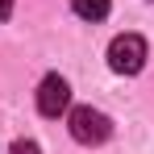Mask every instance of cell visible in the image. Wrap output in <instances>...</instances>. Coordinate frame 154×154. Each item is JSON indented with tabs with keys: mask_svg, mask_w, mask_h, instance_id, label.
Wrapping results in <instances>:
<instances>
[{
	"mask_svg": "<svg viewBox=\"0 0 154 154\" xmlns=\"http://www.w3.org/2000/svg\"><path fill=\"white\" fill-rule=\"evenodd\" d=\"M67 104H71V83L63 75H46L38 83V112L42 117H58V112H67Z\"/></svg>",
	"mask_w": 154,
	"mask_h": 154,
	"instance_id": "cell-3",
	"label": "cell"
},
{
	"mask_svg": "<svg viewBox=\"0 0 154 154\" xmlns=\"http://www.w3.org/2000/svg\"><path fill=\"white\" fill-rule=\"evenodd\" d=\"M146 58H150V50H146V38L142 33H121L108 46V67L117 75H137L146 67Z\"/></svg>",
	"mask_w": 154,
	"mask_h": 154,
	"instance_id": "cell-2",
	"label": "cell"
},
{
	"mask_svg": "<svg viewBox=\"0 0 154 154\" xmlns=\"http://www.w3.org/2000/svg\"><path fill=\"white\" fill-rule=\"evenodd\" d=\"M71 8H75L83 21H104L108 8H112V0H71Z\"/></svg>",
	"mask_w": 154,
	"mask_h": 154,
	"instance_id": "cell-4",
	"label": "cell"
},
{
	"mask_svg": "<svg viewBox=\"0 0 154 154\" xmlns=\"http://www.w3.org/2000/svg\"><path fill=\"white\" fill-rule=\"evenodd\" d=\"M8 154H42V150H38V142H25V137H21V142H13Z\"/></svg>",
	"mask_w": 154,
	"mask_h": 154,
	"instance_id": "cell-5",
	"label": "cell"
},
{
	"mask_svg": "<svg viewBox=\"0 0 154 154\" xmlns=\"http://www.w3.org/2000/svg\"><path fill=\"white\" fill-rule=\"evenodd\" d=\"M67 129H71V137H75L79 146H100V142H108V133H112V121L104 117L100 108L79 104V108H71V117H67Z\"/></svg>",
	"mask_w": 154,
	"mask_h": 154,
	"instance_id": "cell-1",
	"label": "cell"
},
{
	"mask_svg": "<svg viewBox=\"0 0 154 154\" xmlns=\"http://www.w3.org/2000/svg\"><path fill=\"white\" fill-rule=\"evenodd\" d=\"M8 13H13V0H0V21H4Z\"/></svg>",
	"mask_w": 154,
	"mask_h": 154,
	"instance_id": "cell-6",
	"label": "cell"
}]
</instances>
